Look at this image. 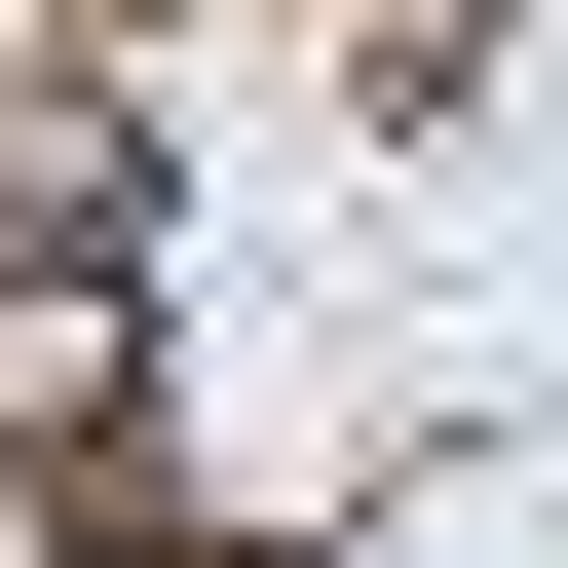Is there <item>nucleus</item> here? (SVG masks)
<instances>
[{"label":"nucleus","mask_w":568,"mask_h":568,"mask_svg":"<svg viewBox=\"0 0 568 568\" xmlns=\"http://www.w3.org/2000/svg\"><path fill=\"white\" fill-rule=\"evenodd\" d=\"M152 455V265H0V493Z\"/></svg>","instance_id":"nucleus-1"},{"label":"nucleus","mask_w":568,"mask_h":568,"mask_svg":"<svg viewBox=\"0 0 568 568\" xmlns=\"http://www.w3.org/2000/svg\"><path fill=\"white\" fill-rule=\"evenodd\" d=\"M455 39H493V0H379V77H455Z\"/></svg>","instance_id":"nucleus-2"}]
</instances>
